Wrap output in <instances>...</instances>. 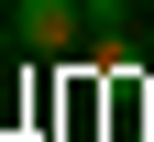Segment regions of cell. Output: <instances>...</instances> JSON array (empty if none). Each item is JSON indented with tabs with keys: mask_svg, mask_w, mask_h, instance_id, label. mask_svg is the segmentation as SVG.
I'll return each instance as SVG.
<instances>
[{
	"mask_svg": "<svg viewBox=\"0 0 154 142\" xmlns=\"http://www.w3.org/2000/svg\"><path fill=\"white\" fill-rule=\"evenodd\" d=\"M11 44L22 55H77L88 44V0H11Z\"/></svg>",
	"mask_w": 154,
	"mask_h": 142,
	"instance_id": "1",
	"label": "cell"
},
{
	"mask_svg": "<svg viewBox=\"0 0 154 142\" xmlns=\"http://www.w3.org/2000/svg\"><path fill=\"white\" fill-rule=\"evenodd\" d=\"M121 22H132V0H88V33L99 44H121Z\"/></svg>",
	"mask_w": 154,
	"mask_h": 142,
	"instance_id": "2",
	"label": "cell"
},
{
	"mask_svg": "<svg viewBox=\"0 0 154 142\" xmlns=\"http://www.w3.org/2000/svg\"><path fill=\"white\" fill-rule=\"evenodd\" d=\"M132 142H154V131H132Z\"/></svg>",
	"mask_w": 154,
	"mask_h": 142,
	"instance_id": "3",
	"label": "cell"
}]
</instances>
